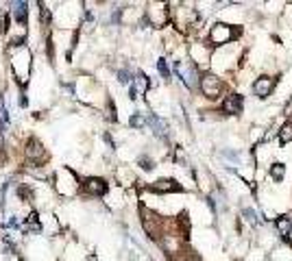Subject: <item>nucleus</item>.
Listing matches in <instances>:
<instances>
[{
    "label": "nucleus",
    "instance_id": "obj_4",
    "mask_svg": "<svg viewBox=\"0 0 292 261\" xmlns=\"http://www.w3.org/2000/svg\"><path fill=\"white\" fill-rule=\"evenodd\" d=\"M240 109H242V96L231 94V96L225 98V102H223L225 113H240Z\"/></svg>",
    "mask_w": 292,
    "mask_h": 261
},
{
    "label": "nucleus",
    "instance_id": "obj_3",
    "mask_svg": "<svg viewBox=\"0 0 292 261\" xmlns=\"http://www.w3.org/2000/svg\"><path fill=\"white\" fill-rule=\"evenodd\" d=\"M209 37H212L214 44H225V42L231 40V29L227 24H216L212 29V35H209Z\"/></svg>",
    "mask_w": 292,
    "mask_h": 261
},
{
    "label": "nucleus",
    "instance_id": "obj_9",
    "mask_svg": "<svg viewBox=\"0 0 292 261\" xmlns=\"http://www.w3.org/2000/svg\"><path fill=\"white\" fill-rule=\"evenodd\" d=\"M277 231H279V235L288 239L290 237V233H292V222H290V218H279L277 220Z\"/></svg>",
    "mask_w": 292,
    "mask_h": 261
},
{
    "label": "nucleus",
    "instance_id": "obj_2",
    "mask_svg": "<svg viewBox=\"0 0 292 261\" xmlns=\"http://www.w3.org/2000/svg\"><path fill=\"white\" fill-rule=\"evenodd\" d=\"M201 89L203 94H205L207 98H216L220 94V79H216V76H203L201 79Z\"/></svg>",
    "mask_w": 292,
    "mask_h": 261
},
{
    "label": "nucleus",
    "instance_id": "obj_7",
    "mask_svg": "<svg viewBox=\"0 0 292 261\" xmlns=\"http://www.w3.org/2000/svg\"><path fill=\"white\" fill-rule=\"evenodd\" d=\"M153 189H155V192H179L181 187L175 181H170V178H162V181H157L153 185Z\"/></svg>",
    "mask_w": 292,
    "mask_h": 261
},
{
    "label": "nucleus",
    "instance_id": "obj_6",
    "mask_svg": "<svg viewBox=\"0 0 292 261\" xmlns=\"http://www.w3.org/2000/svg\"><path fill=\"white\" fill-rule=\"evenodd\" d=\"M177 70H179V74L183 76V81H185V83H188L190 87H194V85H196V74H194V70H192L190 65L179 63V65H177Z\"/></svg>",
    "mask_w": 292,
    "mask_h": 261
},
{
    "label": "nucleus",
    "instance_id": "obj_1",
    "mask_svg": "<svg viewBox=\"0 0 292 261\" xmlns=\"http://www.w3.org/2000/svg\"><path fill=\"white\" fill-rule=\"evenodd\" d=\"M273 87H275V81L271 79V76H260V79L253 83V91H255L257 98H268L273 91Z\"/></svg>",
    "mask_w": 292,
    "mask_h": 261
},
{
    "label": "nucleus",
    "instance_id": "obj_12",
    "mask_svg": "<svg viewBox=\"0 0 292 261\" xmlns=\"http://www.w3.org/2000/svg\"><path fill=\"white\" fill-rule=\"evenodd\" d=\"M157 68H159V72L164 74V79H168V74H170V72H168V65H166V61H164V59L157 63Z\"/></svg>",
    "mask_w": 292,
    "mask_h": 261
},
{
    "label": "nucleus",
    "instance_id": "obj_13",
    "mask_svg": "<svg viewBox=\"0 0 292 261\" xmlns=\"http://www.w3.org/2000/svg\"><path fill=\"white\" fill-rule=\"evenodd\" d=\"M142 168H144V170H153V161L151 159H142Z\"/></svg>",
    "mask_w": 292,
    "mask_h": 261
},
{
    "label": "nucleus",
    "instance_id": "obj_10",
    "mask_svg": "<svg viewBox=\"0 0 292 261\" xmlns=\"http://www.w3.org/2000/svg\"><path fill=\"white\" fill-rule=\"evenodd\" d=\"M279 139H282V144H288L292 141V122L290 124H284L282 130H279Z\"/></svg>",
    "mask_w": 292,
    "mask_h": 261
},
{
    "label": "nucleus",
    "instance_id": "obj_11",
    "mask_svg": "<svg viewBox=\"0 0 292 261\" xmlns=\"http://www.w3.org/2000/svg\"><path fill=\"white\" fill-rule=\"evenodd\" d=\"M284 174H286V168L282 166V163H275V166L271 168V176L275 178V181H282Z\"/></svg>",
    "mask_w": 292,
    "mask_h": 261
},
{
    "label": "nucleus",
    "instance_id": "obj_8",
    "mask_svg": "<svg viewBox=\"0 0 292 261\" xmlns=\"http://www.w3.org/2000/svg\"><path fill=\"white\" fill-rule=\"evenodd\" d=\"M42 155H44V150H42L40 141L31 139L29 141V148H26V157H29V159H42Z\"/></svg>",
    "mask_w": 292,
    "mask_h": 261
},
{
    "label": "nucleus",
    "instance_id": "obj_5",
    "mask_svg": "<svg viewBox=\"0 0 292 261\" xmlns=\"http://www.w3.org/2000/svg\"><path fill=\"white\" fill-rule=\"evenodd\" d=\"M85 189L90 194L103 196L105 192H107V183H105L103 178H87V181H85Z\"/></svg>",
    "mask_w": 292,
    "mask_h": 261
}]
</instances>
